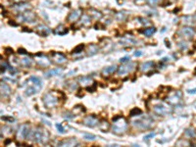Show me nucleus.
<instances>
[{
	"label": "nucleus",
	"instance_id": "1",
	"mask_svg": "<svg viewBox=\"0 0 196 147\" xmlns=\"http://www.w3.org/2000/svg\"><path fill=\"white\" fill-rule=\"evenodd\" d=\"M49 137L50 135L47 130H45L41 127H37L33 130H31L29 139H31L36 143L46 144L49 141Z\"/></svg>",
	"mask_w": 196,
	"mask_h": 147
},
{
	"label": "nucleus",
	"instance_id": "2",
	"mask_svg": "<svg viewBox=\"0 0 196 147\" xmlns=\"http://www.w3.org/2000/svg\"><path fill=\"white\" fill-rule=\"evenodd\" d=\"M128 127V123L126 118L122 116H117L113 118V125H112V130L115 134L122 135L123 133L127 132Z\"/></svg>",
	"mask_w": 196,
	"mask_h": 147
},
{
	"label": "nucleus",
	"instance_id": "3",
	"mask_svg": "<svg viewBox=\"0 0 196 147\" xmlns=\"http://www.w3.org/2000/svg\"><path fill=\"white\" fill-rule=\"evenodd\" d=\"M27 82H29V85L28 87L26 88V92H25L27 96H31L36 94L42 87L41 79L36 76H31L29 79H28Z\"/></svg>",
	"mask_w": 196,
	"mask_h": 147
},
{
	"label": "nucleus",
	"instance_id": "4",
	"mask_svg": "<svg viewBox=\"0 0 196 147\" xmlns=\"http://www.w3.org/2000/svg\"><path fill=\"white\" fill-rule=\"evenodd\" d=\"M153 124H154V120L149 116H146L145 118H141V119L133 122V127H135V129H138L140 130L150 129L153 125Z\"/></svg>",
	"mask_w": 196,
	"mask_h": 147
},
{
	"label": "nucleus",
	"instance_id": "5",
	"mask_svg": "<svg viewBox=\"0 0 196 147\" xmlns=\"http://www.w3.org/2000/svg\"><path fill=\"white\" fill-rule=\"evenodd\" d=\"M42 100H43V104L46 108H54L55 106H57L59 102V98L57 96H55L53 92L45 93L42 97Z\"/></svg>",
	"mask_w": 196,
	"mask_h": 147
},
{
	"label": "nucleus",
	"instance_id": "6",
	"mask_svg": "<svg viewBox=\"0 0 196 147\" xmlns=\"http://www.w3.org/2000/svg\"><path fill=\"white\" fill-rule=\"evenodd\" d=\"M153 112L159 116H167L173 112L170 104H158L153 107Z\"/></svg>",
	"mask_w": 196,
	"mask_h": 147
},
{
	"label": "nucleus",
	"instance_id": "7",
	"mask_svg": "<svg viewBox=\"0 0 196 147\" xmlns=\"http://www.w3.org/2000/svg\"><path fill=\"white\" fill-rule=\"evenodd\" d=\"M36 16L34 13H33L31 10H28L26 12L21 13L20 15L18 16V20L19 22L21 23H33L34 20H36Z\"/></svg>",
	"mask_w": 196,
	"mask_h": 147
},
{
	"label": "nucleus",
	"instance_id": "8",
	"mask_svg": "<svg viewBox=\"0 0 196 147\" xmlns=\"http://www.w3.org/2000/svg\"><path fill=\"white\" fill-rule=\"evenodd\" d=\"M31 127H29V125L24 124L20 127L17 135L21 139H28V138H29V136H31Z\"/></svg>",
	"mask_w": 196,
	"mask_h": 147
},
{
	"label": "nucleus",
	"instance_id": "9",
	"mask_svg": "<svg viewBox=\"0 0 196 147\" xmlns=\"http://www.w3.org/2000/svg\"><path fill=\"white\" fill-rule=\"evenodd\" d=\"M11 9L16 13V14H21V13H23V12H26V11H28V10H31V5L29 3H26V2H20V3L13 4Z\"/></svg>",
	"mask_w": 196,
	"mask_h": 147
},
{
	"label": "nucleus",
	"instance_id": "10",
	"mask_svg": "<svg viewBox=\"0 0 196 147\" xmlns=\"http://www.w3.org/2000/svg\"><path fill=\"white\" fill-rule=\"evenodd\" d=\"M181 96H182L181 92L179 90V91L174 92V94H171L167 98V102L171 106H178L181 102Z\"/></svg>",
	"mask_w": 196,
	"mask_h": 147
},
{
	"label": "nucleus",
	"instance_id": "11",
	"mask_svg": "<svg viewBox=\"0 0 196 147\" xmlns=\"http://www.w3.org/2000/svg\"><path fill=\"white\" fill-rule=\"evenodd\" d=\"M136 64L135 63H133L130 61V63L128 64H125V65H122L121 67L118 68V74L120 75V76H123V75H127L128 73H130L131 71H133V69H135Z\"/></svg>",
	"mask_w": 196,
	"mask_h": 147
},
{
	"label": "nucleus",
	"instance_id": "12",
	"mask_svg": "<svg viewBox=\"0 0 196 147\" xmlns=\"http://www.w3.org/2000/svg\"><path fill=\"white\" fill-rule=\"evenodd\" d=\"M84 124L86 125V127H94L96 125H98L99 124V120L98 118L94 116V115H89V116L84 117Z\"/></svg>",
	"mask_w": 196,
	"mask_h": 147
},
{
	"label": "nucleus",
	"instance_id": "13",
	"mask_svg": "<svg viewBox=\"0 0 196 147\" xmlns=\"http://www.w3.org/2000/svg\"><path fill=\"white\" fill-rule=\"evenodd\" d=\"M181 33L183 36L186 37V38L192 39L195 36V31L191 26H183V28L181 29Z\"/></svg>",
	"mask_w": 196,
	"mask_h": 147
},
{
	"label": "nucleus",
	"instance_id": "14",
	"mask_svg": "<svg viewBox=\"0 0 196 147\" xmlns=\"http://www.w3.org/2000/svg\"><path fill=\"white\" fill-rule=\"evenodd\" d=\"M11 94V88L5 82H0V95L4 98L9 97Z\"/></svg>",
	"mask_w": 196,
	"mask_h": 147
},
{
	"label": "nucleus",
	"instance_id": "15",
	"mask_svg": "<svg viewBox=\"0 0 196 147\" xmlns=\"http://www.w3.org/2000/svg\"><path fill=\"white\" fill-rule=\"evenodd\" d=\"M51 57H52V59L54 60V62L56 64H59V65L64 64L67 60L65 55L62 54V53H58V52H52L51 53Z\"/></svg>",
	"mask_w": 196,
	"mask_h": 147
},
{
	"label": "nucleus",
	"instance_id": "16",
	"mask_svg": "<svg viewBox=\"0 0 196 147\" xmlns=\"http://www.w3.org/2000/svg\"><path fill=\"white\" fill-rule=\"evenodd\" d=\"M82 17V10L80 9H77L72 11L68 16V21L70 23H75L77 22L79 19Z\"/></svg>",
	"mask_w": 196,
	"mask_h": 147
},
{
	"label": "nucleus",
	"instance_id": "17",
	"mask_svg": "<svg viewBox=\"0 0 196 147\" xmlns=\"http://www.w3.org/2000/svg\"><path fill=\"white\" fill-rule=\"evenodd\" d=\"M36 31H37V33L41 36H47L48 34L51 33V29L48 28L47 26L42 25V24L36 26Z\"/></svg>",
	"mask_w": 196,
	"mask_h": 147
},
{
	"label": "nucleus",
	"instance_id": "18",
	"mask_svg": "<svg viewBox=\"0 0 196 147\" xmlns=\"http://www.w3.org/2000/svg\"><path fill=\"white\" fill-rule=\"evenodd\" d=\"M58 144L60 146H77V145H80L79 141L74 137L68 138V139H64V140L60 141Z\"/></svg>",
	"mask_w": 196,
	"mask_h": 147
},
{
	"label": "nucleus",
	"instance_id": "19",
	"mask_svg": "<svg viewBox=\"0 0 196 147\" xmlns=\"http://www.w3.org/2000/svg\"><path fill=\"white\" fill-rule=\"evenodd\" d=\"M120 43H121V45H123V46H130V45H135L137 43V40L133 38V37L126 36L121 39Z\"/></svg>",
	"mask_w": 196,
	"mask_h": 147
},
{
	"label": "nucleus",
	"instance_id": "20",
	"mask_svg": "<svg viewBox=\"0 0 196 147\" xmlns=\"http://www.w3.org/2000/svg\"><path fill=\"white\" fill-rule=\"evenodd\" d=\"M155 64L153 61H147V62H144L142 65L140 66V71L141 72H145V73H147V72H149L150 70H152L153 68H154Z\"/></svg>",
	"mask_w": 196,
	"mask_h": 147
},
{
	"label": "nucleus",
	"instance_id": "21",
	"mask_svg": "<svg viewBox=\"0 0 196 147\" xmlns=\"http://www.w3.org/2000/svg\"><path fill=\"white\" fill-rule=\"evenodd\" d=\"M63 73V69L62 68H56V69H52V70H49L44 73L45 77H50L53 76H59Z\"/></svg>",
	"mask_w": 196,
	"mask_h": 147
},
{
	"label": "nucleus",
	"instance_id": "22",
	"mask_svg": "<svg viewBox=\"0 0 196 147\" xmlns=\"http://www.w3.org/2000/svg\"><path fill=\"white\" fill-rule=\"evenodd\" d=\"M37 64L41 67H43V68H47V67H49L51 65V61L46 57V56H44L42 54L41 58H38V60H37Z\"/></svg>",
	"mask_w": 196,
	"mask_h": 147
},
{
	"label": "nucleus",
	"instance_id": "23",
	"mask_svg": "<svg viewBox=\"0 0 196 147\" xmlns=\"http://www.w3.org/2000/svg\"><path fill=\"white\" fill-rule=\"evenodd\" d=\"M117 71H118V67L116 65H113V66L107 67V68L103 69L102 75H103V76H109V75L114 74L115 72H117Z\"/></svg>",
	"mask_w": 196,
	"mask_h": 147
},
{
	"label": "nucleus",
	"instance_id": "24",
	"mask_svg": "<svg viewBox=\"0 0 196 147\" xmlns=\"http://www.w3.org/2000/svg\"><path fill=\"white\" fill-rule=\"evenodd\" d=\"M98 127H99V129H100L101 132H108V130L110 129V125L108 124V122H107L106 120H102V121H99Z\"/></svg>",
	"mask_w": 196,
	"mask_h": 147
},
{
	"label": "nucleus",
	"instance_id": "25",
	"mask_svg": "<svg viewBox=\"0 0 196 147\" xmlns=\"http://www.w3.org/2000/svg\"><path fill=\"white\" fill-rule=\"evenodd\" d=\"M79 82H80V84L82 85H91L93 82H94L90 77H82L79 79Z\"/></svg>",
	"mask_w": 196,
	"mask_h": 147
},
{
	"label": "nucleus",
	"instance_id": "26",
	"mask_svg": "<svg viewBox=\"0 0 196 147\" xmlns=\"http://www.w3.org/2000/svg\"><path fill=\"white\" fill-rule=\"evenodd\" d=\"M80 25L82 26H89L91 25V18L88 15H84L80 19Z\"/></svg>",
	"mask_w": 196,
	"mask_h": 147
},
{
	"label": "nucleus",
	"instance_id": "27",
	"mask_svg": "<svg viewBox=\"0 0 196 147\" xmlns=\"http://www.w3.org/2000/svg\"><path fill=\"white\" fill-rule=\"evenodd\" d=\"M68 31H69L68 29L65 28L63 25H60V26H58L57 28H56L54 33L56 34H59V36H65V34L68 33Z\"/></svg>",
	"mask_w": 196,
	"mask_h": 147
},
{
	"label": "nucleus",
	"instance_id": "28",
	"mask_svg": "<svg viewBox=\"0 0 196 147\" xmlns=\"http://www.w3.org/2000/svg\"><path fill=\"white\" fill-rule=\"evenodd\" d=\"M141 33H143L145 36L150 37V36H152L155 33H156V29H155L154 26H151V28H146V29H144L143 31H141Z\"/></svg>",
	"mask_w": 196,
	"mask_h": 147
},
{
	"label": "nucleus",
	"instance_id": "29",
	"mask_svg": "<svg viewBox=\"0 0 196 147\" xmlns=\"http://www.w3.org/2000/svg\"><path fill=\"white\" fill-rule=\"evenodd\" d=\"M98 50H99V48H98L97 45L90 44L89 47H88V53H87V54L89 56H93V55H95L96 53L98 52Z\"/></svg>",
	"mask_w": 196,
	"mask_h": 147
},
{
	"label": "nucleus",
	"instance_id": "30",
	"mask_svg": "<svg viewBox=\"0 0 196 147\" xmlns=\"http://www.w3.org/2000/svg\"><path fill=\"white\" fill-rule=\"evenodd\" d=\"M31 64H33V60H31V58L26 57L21 60V65L23 67H25V68H29V67L31 66Z\"/></svg>",
	"mask_w": 196,
	"mask_h": 147
},
{
	"label": "nucleus",
	"instance_id": "31",
	"mask_svg": "<svg viewBox=\"0 0 196 147\" xmlns=\"http://www.w3.org/2000/svg\"><path fill=\"white\" fill-rule=\"evenodd\" d=\"M140 115H142V110H141V109L137 108V107L131 109L130 112V117H136V116H140Z\"/></svg>",
	"mask_w": 196,
	"mask_h": 147
},
{
	"label": "nucleus",
	"instance_id": "32",
	"mask_svg": "<svg viewBox=\"0 0 196 147\" xmlns=\"http://www.w3.org/2000/svg\"><path fill=\"white\" fill-rule=\"evenodd\" d=\"M90 15L92 16V17H94L95 19H100L102 17V14L99 11H97V10H94V9H91L90 11Z\"/></svg>",
	"mask_w": 196,
	"mask_h": 147
},
{
	"label": "nucleus",
	"instance_id": "33",
	"mask_svg": "<svg viewBox=\"0 0 196 147\" xmlns=\"http://www.w3.org/2000/svg\"><path fill=\"white\" fill-rule=\"evenodd\" d=\"M126 18H127V14L125 12H119L116 14V19L118 21H123Z\"/></svg>",
	"mask_w": 196,
	"mask_h": 147
},
{
	"label": "nucleus",
	"instance_id": "34",
	"mask_svg": "<svg viewBox=\"0 0 196 147\" xmlns=\"http://www.w3.org/2000/svg\"><path fill=\"white\" fill-rule=\"evenodd\" d=\"M185 135L188 136V137H190V138H193L196 135V133H195L193 129H187L186 130H185Z\"/></svg>",
	"mask_w": 196,
	"mask_h": 147
},
{
	"label": "nucleus",
	"instance_id": "35",
	"mask_svg": "<svg viewBox=\"0 0 196 147\" xmlns=\"http://www.w3.org/2000/svg\"><path fill=\"white\" fill-rule=\"evenodd\" d=\"M146 2L150 6H157L158 4H160L162 2V0H146Z\"/></svg>",
	"mask_w": 196,
	"mask_h": 147
},
{
	"label": "nucleus",
	"instance_id": "36",
	"mask_svg": "<svg viewBox=\"0 0 196 147\" xmlns=\"http://www.w3.org/2000/svg\"><path fill=\"white\" fill-rule=\"evenodd\" d=\"M1 120L2 121H5L7 123H13L15 122V119L13 117H9V116H2L1 117Z\"/></svg>",
	"mask_w": 196,
	"mask_h": 147
},
{
	"label": "nucleus",
	"instance_id": "37",
	"mask_svg": "<svg viewBox=\"0 0 196 147\" xmlns=\"http://www.w3.org/2000/svg\"><path fill=\"white\" fill-rule=\"evenodd\" d=\"M84 48V44H80V45H77V46L73 50V53H80V52H82Z\"/></svg>",
	"mask_w": 196,
	"mask_h": 147
},
{
	"label": "nucleus",
	"instance_id": "38",
	"mask_svg": "<svg viewBox=\"0 0 196 147\" xmlns=\"http://www.w3.org/2000/svg\"><path fill=\"white\" fill-rule=\"evenodd\" d=\"M84 138L85 140H90V141H93V140H95L96 139V136L94 135V134H84Z\"/></svg>",
	"mask_w": 196,
	"mask_h": 147
},
{
	"label": "nucleus",
	"instance_id": "39",
	"mask_svg": "<svg viewBox=\"0 0 196 147\" xmlns=\"http://www.w3.org/2000/svg\"><path fill=\"white\" fill-rule=\"evenodd\" d=\"M96 87H97V84H96V82H93L92 84H91V86H87L86 87V90H88L89 92H94L96 90Z\"/></svg>",
	"mask_w": 196,
	"mask_h": 147
},
{
	"label": "nucleus",
	"instance_id": "40",
	"mask_svg": "<svg viewBox=\"0 0 196 147\" xmlns=\"http://www.w3.org/2000/svg\"><path fill=\"white\" fill-rule=\"evenodd\" d=\"M178 46H179V48H181V50H185V49H187V44H186V42H184V41H181V42H179Z\"/></svg>",
	"mask_w": 196,
	"mask_h": 147
},
{
	"label": "nucleus",
	"instance_id": "41",
	"mask_svg": "<svg viewBox=\"0 0 196 147\" xmlns=\"http://www.w3.org/2000/svg\"><path fill=\"white\" fill-rule=\"evenodd\" d=\"M138 20H140L139 22H140L142 25H145V26H149L150 25V22L147 19H144V18H138Z\"/></svg>",
	"mask_w": 196,
	"mask_h": 147
},
{
	"label": "nucleus",
	"instance_id": "42",
	"mask_svg": "<svg viewBox=\"0 0 196 147\" xmlns=\"http://www.w3.org/2000/svg\"><path fill=\"white\" fill-rule=\"evenodd\" d=\"M130 56H126V57L120 59V62L121 63H128V62H130Z\"/></svg>",
	"mask_w": 196,
	"mask_h": 147
},
{
	"label": "nucleus",
	"instance_id": "43",
	"mask_svg": "<svg viewBox=\"0 0 196 147\" xmlns=\"http://www.w3.org/2000/svg\"><path fill=\"white\" fill-rule=\"evenodd\" d=\"M56 127H57V130H58L59 132H61V133H65L66 132L65 130H64V127H62L61 124H57V125H56Z\"/></svg>",
	"mask_w": 196,
	"mask_h": 147
},
{
	"label": "nucleus",
	"instance_id": "44",
	"mask_svg": "<svg viewBox=\"0 0 196 147\" xmlns=\"http://www.w3.org/2000/svg\"><path fill=\"white\" fill-rule=\"evenodd\" d=\"M18 53L20 55H28V52H27V50L24 49V48H19V49H18Z\"/></svg>",
	"mask_w": 196,
	"mask_h": 147
},
{
	"label": "nucleus",
	"instance_id": "45",
	"mask_svg": "<svg viewBox=\"0 0 196 147\" xmlns=\"http://www.w3.org/2000/svg\"><path fill=\"white\" fill-rule=\"evenodd\" d=\"M155 135H156V133H155V132H151V133H150V134H148V135H145V136H144V140H149L150 138L154 137Z\"/></svg>",
	"mask_w": 196,
	"mask_h": 147
},
{
	"label": "nucleus",
	"instance_id": "46",
	"mask_svg": "<svg viewBox=\"0 0 196 147\" xmlns=\"http://www.w3.org/2000/svg\"><path fill=\"white\" fill-rule=\"evenodd\" d=\"M94 28H95L96 29H97V28H101V29H105V26H104L103 25H101V24H100V23H98V22H97V23H96V24H95Z\"/></svg>",
	"mask_w": 196,
	"mask_h": 147
},
{
	"label": "nucleus",
	"instance_id": "47",
	"mask_svg": "<svg viewBox=\"0 0 196 147\" xmlns=\"http://www.w3.org/2000/svg\"><path fill=\"white\" fill-rule=\"evenodd\" d=\"M142 55H143V52L142 51H135V57H140V56H142Z\"/></svg>",
	"mask_w": 196,
	"mask_h": 147
},
{
	"label": "nucleus",
	"instance_id": "48",
	"mask_svg": "<svg viewBox=\"0 0 196 147\" xmlns=\"http://www.w3.org/2000/svg\"><path fill=\"white\" fill-rule=\"evenodd\" d=\"M5 51H7V53H9V54H13V52H14L12 48H9V47L5 48Z\"/></svg>",
	"mask_w": 196,
	"mask_h": 147
},
{
	"label": "nucleus",
	"instance_id": "49",
	"mask_svg": "<svg viewBox=\"0 0 196 147\" xmlns=\"http://www.w3.org/2000/svg\"><path fill=\"white\" fill-rule=\"evenodd\" d=\"M10 1H12L13 3H20V2H25L26 0H10Z\"/></svg>",
	"mask_w": 196,
	"mask_h": 147
},
{
	"label": "nucleus",
	"instance_id": "50",
	"mask_svg": "<svg viewBox=\"0 0 196 147\" xmlns=\"http://www.w3.org/2000/svg\"><path fill=\"white\" fill-rule=\"evenodd\" d=\"M188 93H189V94H195V93H196V88H194V89H189Z\"/></svg>",
	"mask_w": 196,
	"mask_h": 147
},
{
	"label": "nucleus",
	"instance_id": "51",
	"mask_svg": "<svg viewBox=\"0 0 196 147\" xmlns=\"http://www.w3.org/2000/svg\"><path fill=\"white\" fill-rule=\"evenodd\" d=\"M11 141H12V139H10V138H8V139H7L6 141H5V142H4V144H5V145H8V144H9L10 142H11Z\"/></svg>",
	"mask_w": 196,
	"mask_h": 147
},
{
	"label": "nucleus",
	"instance_id": "52",
	"mask_svg": "<svg viewBox=\"0 0 196 147\" xmlns=\"http://www.w3.org/2000/svg\"><path fill=\"white\" fill-rule=\"evenodd\" d=\"M9 25L14 26H18V24H16L15 22H13V21H12V22H9Z\"/></svg>",
	"mask_w": 196,
	"mask_h": 147
},
{
	"label": "nucleus",
	"instance_id": "53",
	"mask_svg": "<svg viewBox=\"0 0 196 147\" xmlns=\"http://www.w3.org/2000/svg\"><path fill=\"white\" fill-rule=\"evenodd\" d=\"M2 137V130H1V129H0V138Z\"/></svg>",
	"mask_w": 196,
	"mask_h": 147
},
{
	"label": "nucleus",
	"instance_id": "54",
	"mask_svg": "<svg viewBox=\"0 0 196 147\" xmlns=\"http://www.w3.org/2000/svg\"><path fill=\"white\" fill-rule=\"evenodd\" d=\"M194 20H195V22H196V14H195V16H194Z\"/></svg>",
	"mask_w": 196,
	"mask_h": 147
}]
</instances>
